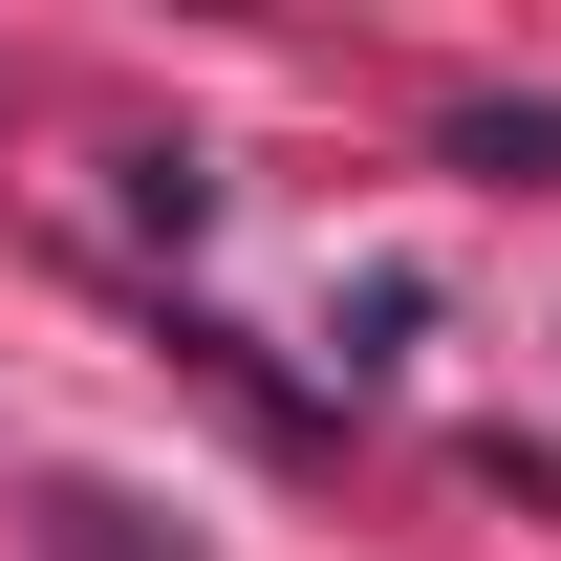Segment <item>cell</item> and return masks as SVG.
I'll return each instance as SVG.
<instances>
[]
</instances>
